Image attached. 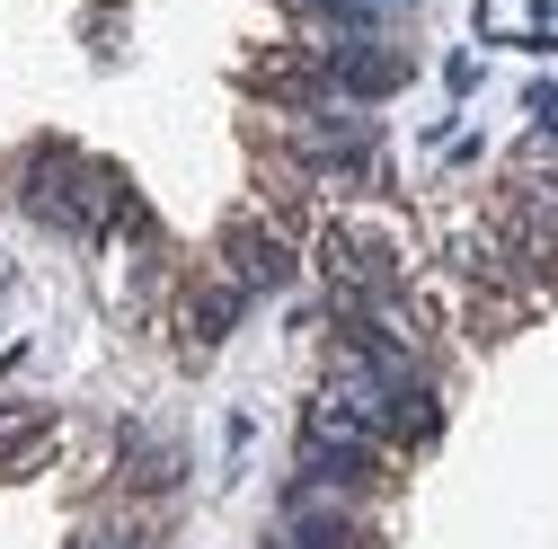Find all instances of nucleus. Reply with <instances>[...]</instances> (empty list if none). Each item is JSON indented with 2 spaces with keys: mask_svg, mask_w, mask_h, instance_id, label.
Segmentation results:
<instances>
[{
  "mask_svg": "<svg viewBox=\"0 0 558 549\" xmlns=\"http://www.w3.org/2000/svg\"><path fill=\"white\" fill-rule=\"evenodd\" d=\"M328 81H337V89H355V98H390V89L408 81V62H399L390 45H345V53L328 62Z\"/></svg>",
  "mask_w": 558,
  "mask_h": 549,
  "instance_id": "1",
  "label": "nucleus"
},
{
  "mask_svg": "<svg viewBox=\"0 0 558 549\" xmlns=\"http://www.w3.org/2000/svg\"><path fill=\"white\" fill-rule=\"evenodd\" d=\"M302 549H364V540H355V523H337V514H311V523H302Z\"/></svg>",
  "mask_w": 558,
  "mask_h": 549,
  "instance_id": "2",
  "label": "nucleus"
}]
</instances>
